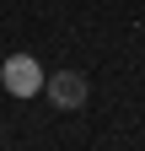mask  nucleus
Wrapping results in <instances>:
<instances>
[{
  "instance_id": "nucleus-1",
  "label": "nucleus",
  "mask_w": 145,
  "mask_h": 151,
  "mask_svg": "<svg viewBox=\"0 0 145 151\" xmlns=\"http://www.w3.org/2000/svg\"><path fill=\"white\" fill-rule=\"evenodd\" d=\"M43 76L48 70L32 60V54H11V60L0 65V86H6L11 97H38V92H43Z\"/></svg>"
},
{
  "instance_id": "nucleus-2",
  "label": "nucleus",
  "mask_w": 145,
  "mask_h": 151,
  "mask_svg": "<svg viewBox=\"0 0 145 151\" xmlns=\"http://www.w3.org/2000/svg\"><path fill=\"white\" fill-rule=\"evenodd\" d=\"M43 97L54 103V108H86V97H92V86H86V76L81 70H54V76H43Z\"/></svg>"
}]
</instances>
